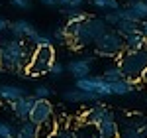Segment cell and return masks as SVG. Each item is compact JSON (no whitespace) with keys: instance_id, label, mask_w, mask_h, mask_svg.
<instances>
[{"instance_id":"6da1fadb","label":"cell","mask_w":147,"mask_h":138,"mask_svg":"<svg viewBox=\"0 0 147 138\" xmlns=\"http://www.w3.org/2000/svg\"><path fill=\"white\" fill-rule=\"evenodd\" d=\"M2 53H0V69H6L12 73H26V67L30 63V57L35 47L24 40H4L2 44Z\"/></svg>"},{"instance_id":"7a4b0ae2","label":"cell","mask_w":147,"mask_h":138,"mask_svg":"<svg viewBox=\"0 0 147 138\" xmlns=\"http://www.w3.org/2000/svg\"><path fill=\"white\" fill-rule=\"evenodd\" d=\"M65 28H67V34H69V42H73V46L77 47L92 46L104 32H108V26L104 24L102 18H86L84 22L79 24L67 22Z\"/></svg>"},{"instance_id":"3957f363","label":"cell","mask_w":147,"mask_h":138,"mask_svg":"<svg viewBox=\"0 0 147 138\" xmlns=\"http://www.w3.org/2000/svg\"><path fill=\"white\" fill-rule=\"evenodd\" d=\"M118 67L122 69L124 79L139 83L141 75L145 73V69H147V46L143 49H137V51H124L120 55Z\"/></svg>"},{"instance_id":"277c9868","label":"cell","mask_w":147,"mask_h":138,"mask_svg":"<svg viewBox=\"0 0 147 138\" xmlns=\"http://www.w3.org/2000/svg\"><path fill=\"white\" fill-rule=\"evenodd\" d=\"M55 63V49L53 47H35L30 63L26 67V77H39L49 73L51 65Z\"/></svg>"},{"instance_id":"5b68a950","label":"cell","mask_w":147,"mask_h":138,"mask_svg":"<svg viewBox=\"0 0 147 138\" xmlns=\"http://www.w3.org/2000/svg\"><path fill=\"white\" fill-rule=\"evenodd\" d=\"M94 49L96 53H100L104 57H116L124 53V38L118 36L114 30H108L94 42Z\"/></svg>"},{"instance_id":"8992f818","label":"cell","mask_w":147,"mask_h":138,"mask_svg":"<svg viewBox=\"0 0 147 138\" xmlns=\"http://www.w3.org/2000/svg\"><path fill=\"white\" fill-rule=\"evenodd\" d=\"M120 138H147V118L141 115H127L122 124H118Z\"/></svg>"},{"instance_id":"52a82bcc","label":"cell","mask_w":147,"mask_h":138,"mask_svg":"<svg viewBox=\"0 0 147 138\" xmlns=\"http://www.w3.org/2000/svg\"><path fill=\"white\" fill-rule=\"evenodd\" d=\"M75 89H80L84 93H90V95H96L98 99H104V97H112V91H110V83L104 79V77H82V79H77L75 83Z\"/></svg>"},{"instance_id":"ba28073f","label":"cell","mask_w":147,"mask_h":138,"mask_svg":"<svg viewBox=\"0 0 147 138\" xmlns=\"http://www.w3.org/2000/svg\"><path fill=\"white\" fill-rule=\"evenodd\" d=\"M51 118H53V105L49 101H35L28 120L37 126V124H43V122L51 120Z\"/></svg>"},{"instance_id":"9c48e42d","label":"cell","mask_w":147,"mask_h":138,"mask_svg":"<svg viewBox=\"0 0 147 138\" xmlns=\"http://www.w3.org/2000/svg\"><path fill=\"white\" fill-rule=\"evenodd\" d=\"M34 103H35L34 97H32V95H26V97H22V99H18V101L10 103V109H12V113H14L16 118H20V120H28V118H30V113H32V109H34Z\"/></svg>"},{"instance_id":"30bf717a","label":"cell","mask_w":147,"mask_h":138,"mask_svg":"<svg viewBox=\"0 0 147 138\" xmlns=\"http://www.w3.org/2000/svg\"><path fill=\"white\" fill-rule=\"evenodd\" d=\"M8 30H10L12 38H16V40H24V42H26V40L34 34L37 28H35L30 20H14V22L8 24Z\"/></svg>"},{"instance_id":"8fae6325","label":"cell","mask_w":147,"mask_h":138,"mask_svg":"<svg viewBox=\"0 0 147 138\" xmlns=\"http://www.w3.org/2000/svg\"><path fill=\"white\" fill-rule=\"evenodd\" d=\"M94 128H96V138H118V120L114 113H110Z\"/></svg>"},{"instance_id":"7c38bea8","label":"cell","mask_w":147,"mask_h":138,"mask_svg":"<svg viewBox=\"0 0 147 138\" xmlns=\"http://www.w3.org/2000/svg\"><path fill=\"white\" fill-rule=\"evenodd\" d=\"M112 111L106 107V105H102V103H96V105H92L90 109L84 113V124H88V126H96L100 120H104L106 116L110 115Z\"/></svg>"},{"instance_id":"4fadbf2b","label":"cell","mask_w":147,"mask_h":138,"mask_svg":"<svg viewBox=\"0 0 147 138\" xmlns=\"http://www.w3.org/2000/svg\"><path fill=\"white\" fill-rule=\"evenodd\" d=\"M63 101H67V103H73V105H80V103H98L100 99L96 97V95H90V93H84L80 91V89H67V91H63Z\"/></svg>"},{"instance_id":"5bb4252c","label":"cell","mask_w":147,"mask_h":138,"mask_svg":"<svg viewBox=\"0 0 147 138\" xmlns=\"http://www.w3.org/2000/svg\"><path fill=\"white\" fill-rule=\"evenodd\" d=\"M28 93L22 85H10V83H2L0 85V101H6V103H14L18 99L26 97Z\"/></svg>"},{"instance_id":"9a60e30c","label":"cell","mask_w":147,"mask_h":138,"mask_svg":"<svg viewBox=\"0 0 147 138\" xmlns=\"http://www.w3.org/2000/svg\"><path fill=\"white\" fill-rule=\"evenodd\" d=\"M65 69H67L75 79L88 77L90 75V59H73L69 65H65Z\"/></svg>"},{"instance_id":"2e32d148","label":"cell","mask_w":147,"mask_h":138,"mask_svg":"<svg viewBox=\"0 0 147 138\" xmlns=\"http://www.w3.org/2000/svg\"><path fill=\"white\" fill-rule=\"evenodd\" d=\"M110 91H112V97H127V95H134L137 91V83L129 79H120L110 83Z\"/></svg>"},{"instance_id":"e0dca14e","label":"cell","mask_w":147,"mask_h":138,"mask_svg":"<svg viewBox=\"0 0 147 138\" xmlns=\"http://www.w3.org/2000/svg\"><path fill=\"white\" fill-rule=\"evenodd\" d=\"M145 46H147V40L139 32L124 38V51H137V49H143Z\"/></svg>"},{"instance_id":"ac0fdd59","label":"cell","mask_w":147,"mask_h":138,"mask_svg":"<svg viewBox=\"0 0 147 138\" xmlns=\"http://www.w3.org/2000/svg\"><path fill=\"white\" fill-rule=\"evenodd\" d=\"M114 32L118 36H122V38H127V36L139 32V24L131 22V20H120V22L114 26Z\"/></svg>"},{"instance_id":"d6986e66","label":"cell","mask_w":147,"mask_h":138,"mask_svg":"<svg viewBox=\"0 0 147 138\" xmlns=\"http://www.w3.org/2000/svg\"><path fill=\"white\" fill-rule=\"evenodd\" d=\"M55 128H57V122L53 118L43 122V124H37L35 126V138H51V134L55 132Z\"/></svg>"},{"instance_id":"ffe728a7","label":"cell","mask_w":147,"mask_h":138,"mask_svg":"<svg viewBox=\"0 0 147 138\" xmlns=\"http://www.w3.org/2000/svg\"><path fill=\"white\" fill-rule=\"evenodd\" d=\"M16 138H35V124H32L30 120H24L16 128Z\"/></svg>"},{"instance_id":"44dd1931","label":"cell","mask_w":147,"mask_h":138,"mask_svg":"<svg viewBox=\"0 0 147 138\" xmlns=\"http://www.w3.org/2000/svg\"><path fill=\"white\" fill-rule=\"evenodd\" d=\"M92 6L102 12H114L120 8V0H92Z\"/></svg>"},{"instance_id":"7402d4cb","label":"cell","mask_w":147,"mask_h":138,"mask_svg":"<svg viewBox=\"0 0 147 138\" xmlns=\"http://www.w3.org/2000/svg\"><path fill=\"white\" fill-rule=\"evenodd\" d=\"M102 77L108 81V83H114V81L124 79V73H122V69L118 67V63H116V65H112V67H106V69H104Z\"/></svg>"},{"instance_id":"603a6c76","label":"cell","mask_w":147,"mask_h":138,"mask_svg":"<svg viewBox=\"0 0 147 138\" xmlns=\"http://www.w3.org/2000/svg\"><path fill=\"white\" fill-rule=\"evenodd\" d=\"M51 138H77V134H75V128H71L69 124H59L57 122V128L51 134Z\"/></svg>"},{"instance_id":"cb8c5ba5","label":"cell","mask_w":147,"mask_h":138,"mask_svg":"<svg viewBox=\"0 0 147 138\" xmlns=\"http://www.w3.org/2000/svg\"><path fill=\"white\" fill-rule=\"evenodd\" d=\"M53 95V89L51 87H47V85H37L34 89V97L35 101H49V97Z\"/></svg>"},{"instance_id":"d4e9b609","label":"cell","mask_w":147,"mask_h":138,"mask_svg":"<svg viewBox=\"0 0 147 138\" xmlns=\"http://www.w3.org/2000/svg\"><path fill=\"white\" fill-rule=\"evenodd\" d=\"M51 38H53V42H59V44H67V42H69L67 28H65V26H57L55 30H53V34H51Z\"/></svg>"},{"instance_id":"484cf974","label":"cell","mask_w":147,"mask_h":138,"mask_svg":"<svg viewBox=\"0 0 147 138\" xmlns=\"http://www.w3.org/2000/svg\"><path fill=\"white\" fill-rule=\"evenodd\" d=\"M0 138H16V126L10 122H0Z\"/></svg>"},{"instance_id":"4316f807","label":"cell","mask_w":147,"mask_h":138,"mask_svg":"<svg viewBox=\"0 0 147 138\" xmlns=\"http://www.w3.org/2000/svg\"><path fill=\"white\" fill-rule=\"evenodd\" d=\"M102 20H104V24H106V26H112V28H114L116 24L122 20V16H120V8H118V10H114V12H106Z\"/></svg>"},{"instance_id":"83f0119b","label":"cell","mask_w":147,"mask_h":138,"mask_svg":"<svg viewBox=\"0 0 147 138\" xmlns=\"http://www.w3.org/2000/svg\"><path fill=\"white\" fill-rule=\"evenodd\" d=\"M75 134H77V138H96V128L84 124L82 128H77Z\"/></svg>"},{"instance_id":"f1b7e54d","label":"cell","mask_w":147,"mask_h":138,"mask_svg":"<svg viewBox=\"0 0 147 138\" xmlns=\"http://www.w3.org/2000/svg\"><path fill=\"white\" fill-rule=\"evenodd\" d=\"M65 71H67V69H65V65L55 61V63L51 65V69H49V75H51L53 79H59V77H63V75H65Z\"/></svg>"},{"instance_id":"f546056e","label":"cell","mask_w":147,"mask_h":138,"mask_svg":"<svg viewBox=\"0 0 147 138\" xmlns=\"http://www.w3.org/2000/svg\"><path fill=\"white\" fill-rule=\"evenodd\" d=\"M10 4L16 10H28V8H32V0H10Z\"/></svg>"},{"instance_id":"4dcf8cb0","label":"cell","mask_w":147,"mask_h":138,"mask_svg":"<svg viewBox=\"0 0 147 138\" xmlns=\"http://www.w3.org/2000/svg\"><path fill=\"white\" fill-rule=\"evenodd\" d=\"M43 6H51V8H65L67 0H39Z\"/></svg>"},{"instance_id":"1f68e13d","label":"cell","mask_w":147,"mask_h":138,"mask_svg":"<svg viewBox=\"0 0 147 138\" xmlns=\"http://www.w3.org/2000/svg\"><path fill=\"white\" fill-rule=\"evenodd\" d=\"M8 20H6V18H4V16H0V32H6V30H8Z\"/></svg>"},{"instance_id":"d6a6232c","label":"cell","mask_w":147,"mask_h":138,"mask_svg":"<svg viewBox=\"0 0 147 138\" xmlns=\"http://www.w3.org/2000/svg\"><path fill=\"white\" fill-rule=\"evenodd\" d=\"M139 34H141V36H143V38L147 40V20L139 24Z\"/></svg>"},{"instance_id":"836d02e7","label":"cell","mask_w":147,"mask_h":138,"mask_svg":"<svg viewBox=\"0 0 147 138\" xmlns=\"http://www.w3.org/2000/svg\"><path fill=\"white\" fill-rule=\"evenodd\" d=\"M141 83H143V85H147V69H145V73H143V75H141Z\"/></svg>"},{"instance_id":"e575fe53","label":"cell","mask_w":147,"mask_h":138,"mask_svg":"<svg viewBox=\"0 0 147 138\" xmlns=\"http://www.w3.org/2000/svg\"><path fill=\"white\" fill-rule=\"evenodd\" d=\"M0 53H2V47H0Z\"/></svg>"},{"instance_id":"d590c367","label":"cell","mask_w":147,"mask_h":138,"mask_svg":"<svg viewBox=\"0 0 147 138\" xmlns=\"http://www.w3.org/2000/svg\"><path fill=\"white\" fill-rule=\"evenodd\" d=\"M0 71H2V69H0Z\"/></svg>"},{"instance_id":"8d00e7d4","label":"cell","mask_w":147,"mask_h":138,"mask_svg":"<svg viewBox=\"0 0 147 138\" xmlns=\"http://www.w3.org/2000/svg\"><path fill=\"white\" fill-rule=\"evenodd\" d=\"M118 138H120V136H118Z\"/></svg>"}]
</instances>
